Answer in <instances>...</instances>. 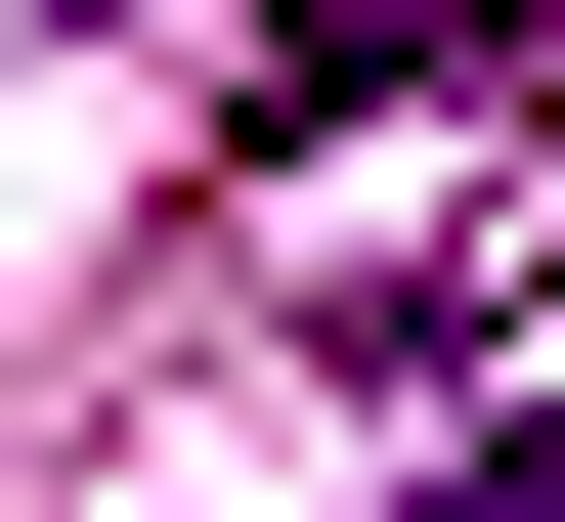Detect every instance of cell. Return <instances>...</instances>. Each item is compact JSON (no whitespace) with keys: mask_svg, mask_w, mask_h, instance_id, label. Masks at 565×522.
Instances as JSON below:
<instances>
[{"mask_svg":"<svg viewBox=\"0 0 565 522\" xmlns=\"http://www.w3.org/2000/svg\"><path fill=\"white\" fill-rule=\"evenodd\" d=\"M435 522H565V392H522V436H435Z\"/></svg>","mask_w":565,"mask_h":522,"instance_id":"cell-1","label":"cell"}]
</instances>
